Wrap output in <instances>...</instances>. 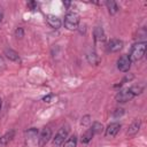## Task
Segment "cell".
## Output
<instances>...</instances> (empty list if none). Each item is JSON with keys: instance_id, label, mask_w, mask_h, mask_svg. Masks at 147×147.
<instances>
[{"instance_id": "cell-1", "label": "cell", "mask_w": 147, "mask_h": 147, "mask_svg": "<svg viewBox=\"0 0 147 147\" xmlns=\"http://www.w3.org/2000/svg\"><path fill=\"white\" fill-rule=\"evenodd\" d=\"M145 52H146V42L145 41H140V42L134 44L132 46L131 53L129 55L131 62L132 61H138V60L142 59V56L145 55Z\"/></svg>"}, {"instance_id": "cell-2", "label": "cell", "mask_w": 147, "mask_h": 147, "mask_svg": "<svg viewBox=\"0 0 147 147\" xmlns=\"http://www.w3.org/2000/svg\"><path fill=\"white\" fill-rule=\"evenodd\" d=\"M68 136H69V126L64 125L57 131V133L53 138V146L54 147H61L64 144V141L68 139Z\"/></svg>"}, {"instance_id": "cell-3", "label": "cell", "mask_w": 147, "mask_h": 147, "mask_svg": "<svg viewBox=\"0 0 147 147\" xmlns=\"http://www.w3.org/2000/svg\"><path fill=\"white\" fill-rule=\"evenodd\" d=\"M79 21H80L79 15L77 13L70 11L64 17V26L68 30H75V29H77V26L79 24Z\"/></svg>"}, {"instance_id": "cell-4", "label": "cell", "mask_w": 147, "mask_h": 147, "mask_svg": "<svg viewBox=\"0 0 147 147\" xmlns=\"http://www.w3.org/2000/svg\"><path fill=\"white\" fill-rule=\"evenodd\" d=\"M131 60L129 57V55H122L118 60H117V68L119 71L122 72H127L131 68Z\"/></svg>"}, {"instance_id": "cell-5", "label": "cell", "mask_w": 147, "mask_h": 147, "mask_svg": "<svg viewBox=\"0 0 147 147\" xmlns=\"http://www.w3.org/2000/svg\"><path fill=\"white\" fill-rule=\"evenodd\" d=\"M51 138H52V130H51L49 127L42 129V131L40 132L39 138H38V145H39L40 147L46 146V144L49 141Z\"/></svg>"}, {"instance_id": "cell-6", "label": "cell", "mask_w": 147, "mask_h": 147, "mask_svg": "<svg viewBox=\"0 0 147 147\" xmlns=\"http://www.w3.org/2000/svg\"><path fill=\"white\" fill-rule=\"evenodd\" d=\"M133 96H134V95L132 94L131 90H130V88H125V90L119 91V92L116 94V98H115V99H116L117 102H126V101L131 100Z\"/></svg>"}, {"instance_id": "cell-7", "label": "cell", "mask_w": 147, "mask_h": 147, "mask_svg": "<svg viewBox=\"0 0 147 147\" xmlns=\"http://www.w3.org/2000/svg\"><path fill=\"white\" fill-rule=\"evenodd\" d=\"M119 129H121V124H119V123H110V124L107 126V129H106V137H107V138H113V137H115V136L118 133Z\"/></svg>"}, {"instance_id": "cell-8", "label": "cell", "mask_w": 147, "mask_h": 147, "mask_svg": "<svg viewBox=\"0 0 147 147\" xmlns=\"http://www.w3.org/2000/svg\"><path fill=\"white\" fill-rule=\"evenodd\" d=\"M46 21H47L48 25H49L51 28L55 29V30H57V29L61 28V24H62V23H61V20H60L57 16H55V15H47Z\"/></svg>"}, {"instance_id": "cell-9", "label": "cell", "mask_w": 147, "mask_h": 147, "mask_svg": "<svg viewBox=\"0 0 147 147\" xmlns=\"http://www.w3.org/2000/svg\"><path fill=\"white\" fill-rule=\"evenodd\" d=\"M122 47H123V41L119 39H111L108 44V51L113 53L118 52L119 49H122Z\"/></svg>"}, {"instance_id": "cell-10", "label": "cell", "mask_w": 147, "mask_h": 147, "mask_svg": "<svg viewBox=\"0 0 147 147\" xmlns=\"http://www.w3.org/2000/svg\"><path fill=\"white\" fill-rule=\"evenodd\" d=\"M140 125H141V122L139 121V119H136V121H133L132 123H131V125L129 126V129H127V136L129 137H133L134 134H137L138 133V131H139V129H140Z\"/></svg>"}, {"instance_id": "cell-11", "label": "cell", "mask_w": 147, "mask_h": 147, "mask_svg": "<svg viewBox=\"0 0 147 147\" xmlns=\"http://www.w3.org/2000/svg\"><path fill=\"white\" fill-rule=\"evenodd\" d=\"M14 136H15V131H14V130H11V131L5 133V134L0 138V147H5V146H7V145L9 144V141L14 138Z\"/></svg>"}, {"instance_id": "cell-12", "label": "cell", "mask_w": 147, "mask_h": 147, "mask_svg": "<svg viewBox=\"0 0 147 147\" xmlns=\"http://www.w3.org/2000/svg\"><path fill=\"white\" fill-rule=\"evenodd\" d=\"M105 39H106V37H105V32H103L102 28L96 26V28L94 29V40H95V42H96V44L103 42Z\"/></svg>"}, {"instance_id": "cell-13", "label": "cell", "mask_w": 147, "mask_h": 147, "mask_svg": "<svg viewBox=\"0 0 147 147\" xmlns=\"http://www.w3.org/2000/svg\"><path fill=\"white\" fill-rule=\"evenodd\" d=\"M5 55L7 59H9L10 61L14 62H20V55L17 54V52L13 51V49H6L5 51Z\"/></svg>"}, {"instance_id": "cell-14", "label": "cell", "mask_w": 147, "mask_h": 147, "mask_svg": "<svg viewBox=\"0 0 147 147\" xmlns=\"http://www.w3.org/2000/svg\"><path fill=\"white\" fill-rule=\"evenodd\" d=\"M93 136H94V133H93L92 129L90 127L88 130H86V131L83 133V136H82V142H83V144H88V142L92 140Z\"/></svg>"}, {"instance_id": "cell-15", "label": "cell", "mask_w": 147, "mask_h": 147, "mask_svg": "<svg viewBox=\"0 0 147 147\" xmlns=\"http://www.w3.org/2000/svg\"><path fill=\"white\" fill-rule=\"evenodd\" d=\"M106 6H107V8H108V10H109V13H110L111 15H114V14H116V13L118 11V6H117V3H116L115 1H113V0L106 1Z\"/></svg>"}, {"instance_id": "cell-16", "label": "cell", "mask_w": 147, "mask_h": 147, "mask_svg": "<svg viewBox=\"0 0 147 147\" xmlns=\"http://www.w3.org/2000/svg\"><path fill=\"white\" fill-rule=\"evenodd\" d=\"M63 147H77V137L76 136L69 137L63 144Z\"/></svg>"}, {"instance_id": "cell-17", "label": "cell", "mask_w": 147, "mask_h": 147, "mask_svg": "<svg viewBox=\"0 0 147 147\" xmlns=\"http://www.w3.org/2000/svg\"><path fill=\"white\" fill-rule=\"evenodd\" d=\"M87 60H88V62L92 63V64H98L99 61H100L99 56H98L95 53H90V54L87 55Z\"/></svg>"}, {"instance_id": "cell-18", "label": "cell", "mask_w": 147, "mask_h": 147, "mask_svg": "<svg viewBox=\"0 0 147 147\" xmlns=\"http://www.w3.org/2000/svg\"><path fill=\"white\" fill-rule=\"evenodd\" d=\"M130 90H131L132 94L136 96V95L140 94V93L144 91V86H141V85H136V86H132V87H130Z\"/></svg>"}, {"instance_id": "cell-19", "label": "cell", "mask_w": 147, "mask_h": 147, "mask_svg": "<svg viewBox=\"0 0 147 147\" xmlns=\"http://www.w3.org/2000/svg\"><path fill=\"white\" fill-rule=\"evenodd\" d=\"M91 129H92V131H93V133L95 134V133H100V132L102 131V129H103V126H102V124H100V123H98V122H95V123H93V124H92V126H91Z\"/></svg>"}, {"instance_id": "cell-20", "label": "cell", "mask_w": 147, "mask_h": 147, "mask_svg": "<svg viewBox=\"0 0 147 147\" xmlns=\"http://www.w3.org/2000/svg\"><path fill=\"white\" fill-rule=\"evenodd\" d=\"M15 37L16 38H23L24 37V30H23V28H17L15 30Z\"/></svg>"}, {"instance_id": "cell-21", "label": "cell", "mask_w": 147, "mask_h": 147, "mask_svg": "<svg viewBox=\"0 0 147 147\" xmlns=\"http://www.w3.org/2000/svg\"><path fill=\"white\" fill-rule=\"evenodd\" d=\"M28 7H29L30 9H37V8H38V5H37V2H34V1H29V2H28Z\"/></svg>"}, {"instance_id": "cell-22", "label": "cell", "mask_w": 147, "mask_h": 147, "mask_svg": "<svg viewBox=\"0 0 147 147\" xmlns=\"http://www.w3.org/2000/svg\"><path fill=\"white\" fill-rule=\"evenodd\" d=\"M123 113H124V111H123V109H121V108H119V109H115V113H114V116H115V117H118V116H121V115H123Z\"/></svg>"}, {"instance_id": "cell-23", "label": "cell", "mask_w": 147, "mask_h": 147, "mask_svg": "<svg viewBox=\"0 0 147 147\" xmlns=\"http://www.w3.org/2000/svg\"><path fill=\"white\" fill-rule=\"evenodd\" d=\"M5 68H6L5 60H3V57H2V56H0V70H2V69H5Z\"/></svg>"}, {"instance_id": "cell-24", "label": "cell", "mask_w": 147, "mask_h": 147, "mask_svg": "<svg viewBox=\"0 0 147 147\" xmlns=\"http://www.w3.org/2000/svg\"><path fill=\"white\" fill-rule=\"evenodd\" d=\"M83 119H84V122H82L83 125H87V124L90 123V116H85Z\"/></svg>"}, {"instance_id": "cell-25", "label": "cell", "mask_w": 147, "mask_h": 147, "mask_svg": "<svg viewBox=\"0 0 147 147\" xmlns=\"http://www.w3.org/2000/svg\"><path fill=\"white\" fill-rule=\"evenodd\" d=\"M51 98H52V95H48V96H45V98H44L42 100H44V101H46V102H49Z\"/></svg>"}, {"instance_id": "cell-26", "label": "cell", "mask_w": 147, "mask_h": 147, "mask_svg": "<svg viewBox=\"0 0 147 147\" xmlns=\"http://www.w3.org/2000/svg\"><path fill=\"white\" fill-rule=\"evenodd\" d=\"M2 17H3V13H2V10H1V8H0V23H1V21H2Z\"/></svg>"}, {"instance_id": "cell-27", "label": "cell", "mask_w": 147, "mask_h": 147, "mask_svg": "<svg viewBox=\"0 0 147 147\" xmlns=\"http://www.w3.org/2000/svg\"><path fill=\"white\" fill-rule=\"evenodd\" d=\"M1 107H2V101H1V99H0V110H1Z\"/></svg>"}]
</instances>
